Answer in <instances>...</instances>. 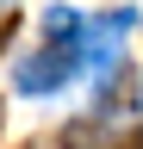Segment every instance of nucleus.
I'll use <instances>...</instances> for the list:
<instances>
[{
	"mask_svg": "<svg viewBox=\"0 0 143 149\" xmlns=\"http://www.w3.org/2000/svg\"><path fill=\"white\" fill-rule=\"evenodd\" d=\"M75 68H81V37H50V50H38V56L19 62L13 87L19 93H56L62 81H75Z\"/></svg>",
	"mask_w": 143,
	"mask_h": 149,
	"instance_id": "f257e3e1",
	"label": "nucleus"
},
{
	"mask_svg": "<svg viewBox=\"0 0 143 149\" xmlns=\"http://www.w3.org/2000/svg\"><path fill=\"white\" fill-rule=\"evenodd\" d=\"M131 149H143V130H137V137H131Z\"/></svg>",
	"mask_w": 143,
	"mask_h": 149,
	"instance_id": "f03ea898",
	"label": "nucleus"
}]
</instances>
